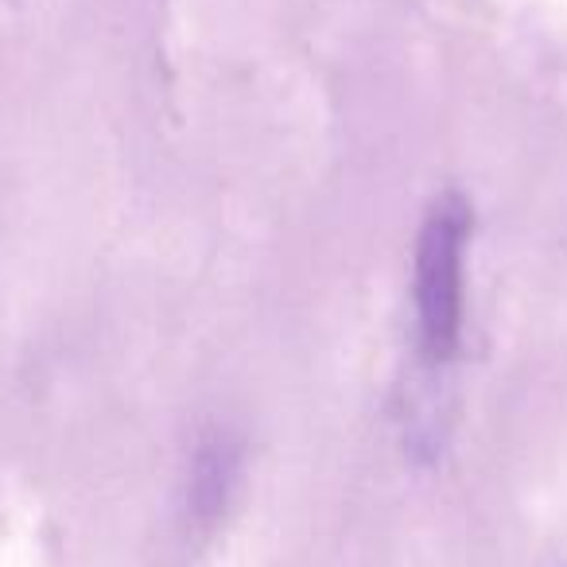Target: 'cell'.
Listing matches in <instances>:
<instances>
[{
	"instance_id": "1",
	"label": "cell",
	"mask_w": 567,
	"mask_h": 567,
	"mask_svg": "<svg viewBox=\"0 0 567 567\" xmlns=\"http://www.w3.org/2000/svg\"><path fill=\"white\" fill-rule=\"evenodd\" d=\"M471 241V206L447 195L427 214L416 237V327L420 347L432 362H447L463 331V272Z\"/></svg>"
},
{
	"instance_id": "2",
	"label": "cell",
	"mask_w": 567,
	"mask_h": 567,
	"mask_svg": "<svg viewBox=\"0 0 567 567\" xmlns=\"http://www.w3.org/2000/svg\"><path fill=\"white\" fill-rule=\"evenodd\" d=\"M241 482V440L226 427L198 435L187 471V513L195 525L210 528L226 517L234 489Z\"/></svg>"
}]
</instances>
